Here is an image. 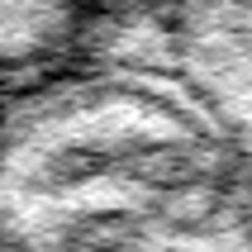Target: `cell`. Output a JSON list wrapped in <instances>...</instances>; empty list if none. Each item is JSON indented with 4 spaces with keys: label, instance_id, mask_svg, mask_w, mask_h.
<instances>
[{
    "label": "cell",
    "instance_id": "obj_1",
    "mask_svg": "<svg viewBox=\"0 0 252 252\" xmlns=\"http://www.w3.org/2000/svg\"><path fill=\"white\" fill-rule=\"evenodd\" d=\"M0 248H252V162L119 29L0 81Z\"/></svg>",
    "mask_w": 252,
    "mask_h": 252
},
{
    "label": "cell",
    "instance_id": "obj_2",
    "mask_svg": "<svg viewBox=\"0 0 252 252\" xmlns=\"http://www.w3.org/2000/svg\"><path fill=\"white\" fill-rule=\"evenodd\" d=\"M114 29L162 57L252 162V0H124Z\"/></svg>",
    "mask_w": 252,
    "mask_h": 252
}]
</instances>
